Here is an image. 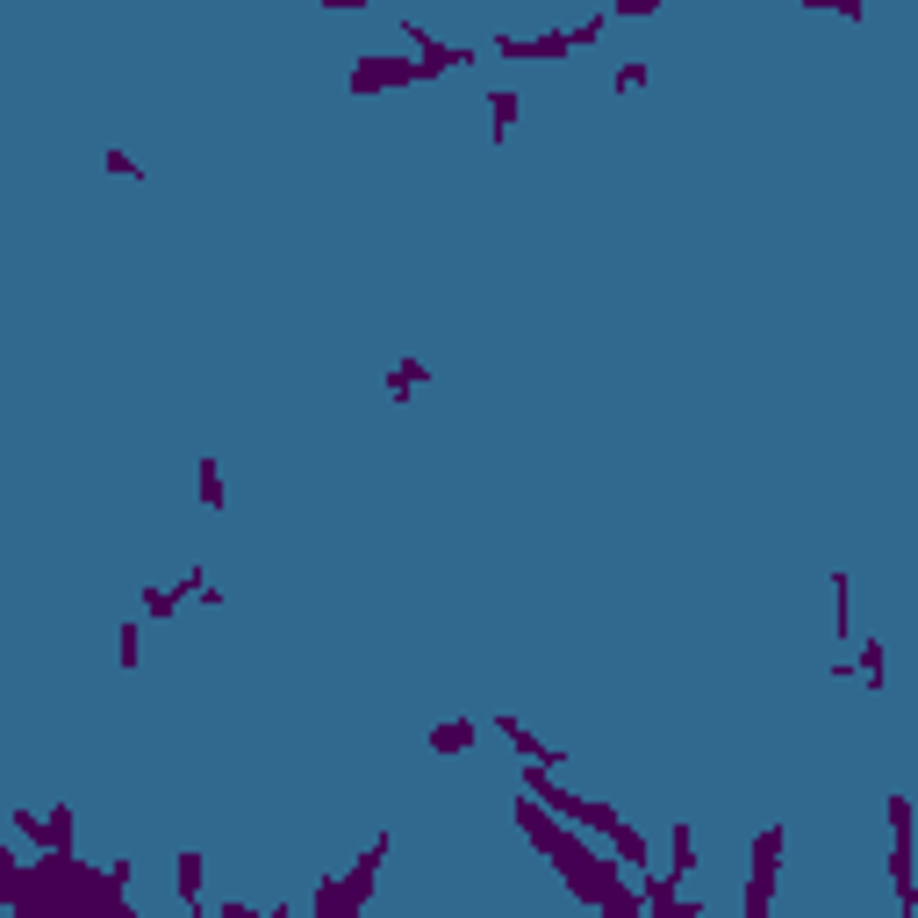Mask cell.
<instances>
[{
	"label": "cell",
	"mask_w": 918,
	"mask_h": 918,
	"mask_svg": "<svg viewBox=\"0 0 918 918\" xmlns=\"http://www.w3.org/2000/svg\"><path fill=\"white\" fill-rule=\"evenodd\" d=\"M473 732H481V725H473V717H446V725H431V754H467V746H473Z\"/></svg>",
	"instance_id": "cell-2"
},
{
	"label": "cell",
	"mask_w": 918,
	"mask_h": 918,
	"mask_svg": "<svg viewBox=\"0 0 918 918\" xmlns=\"http://www.w3.org/2000/svg\"><path fill=\"white\" fill-rule=\"evenodd\" d=\"M510 115H517V94H488V136H510Z\"/></svg>",
	"instance_id": "cell-6"
},
{
	"label": "cell",
	"mask_w": 918,
	"mask_h": 918,
	"mask_svg": "<svg viewBox=\"0 0 918 918\" xmlns=\"http://www.w3.org/2000/svg\"><path fill=\"white\" fill-rule=\"evenodd\" d=\"M646 80H653V65H646V58H632V65H618V72H610V94H639Z\"/></svg>",
	"instance_id": "cell-5"
},
{
	"label": "cell",
	"mask_w": 918,
	"mask_h": 918,
	"mask_svg": "<svg viewBox=\"0 0 918 918\" xmlns=\"http://www.w3.org/2000/svg\"><path fill=\"white\" fill-rule=\"evenodd\" d=\"M417 388H431V366L424 359H395L388 366V395H417Z\"/></svg>",
	"instance_id": "cell-3"
},
{
	"label": "cell",
	"mask_w": 918,
	"mask_h": 918,
	"mask_svg": "<svg viewBox=\"0 0 918 918\" xmlns=\"http://www.w3.org/2000/svg\"><path fill=\"white\" fill-rule=\"evenodd\" d=\"M380 86H417V58H359L351 65V94H380Z\"/></svg>",
	"instance_id": "cell-1"
},
{
	"label": "cell",
	"mask_w": 918,
	"mask_h": 918,
	"mask_svg": "<svg viewBox=\"0 0 918 918\" xmlns=\"http://www.w3.org/2000/svg\"><path fill=\"white\" fill-rule=\"evenodd\" d=\"M173 883H180V897H187V905H202V854H180V861H173Z\"/></svg>",
	"instance_id": "cell-4"
},
{
	"label": "cell",
	"mask_w": 918,
	"mask_h": 918,
	"mask_svg": "<svg viewBox=\"0 0 918 918\" xmlns=\"http://www.w3.org/2000/svg\"><path fill=\"white\" fill-rule=\"evenodd\" d=\"M136 653H144V624H122V632H115V661L136 667Z\"/></svg>",
	"instance_id": "cell-7"
},
{
	"label": "cell",
	"mask_w": 918,
	"mask_h": 918,
	"mask_svg": "<svg viewBox=\"0 0 918 918\" xmlns=\"http://www.w3.org/2000/svg\"><path fill=\"white\" fill-rule=\"evenodd\" d=\"M861 682L883 688V646H876V639H861Z\"/></svg>",
	"instance_id": "cell-9"
},
{
	"label": "cell",
	"mask_w": 918,
	"mask_h": 918,
	"mask_svg": "<svg viewBox=\"0 0 918 918\" xmlns=\"http://www.w3.org/2000/svg\"><path fill=\"white\" fill-rule=\"evenodd\" d=\"M897 918H911V911H897Z\"/></svg>",
	"instance_id": "cell-10"
},
{
	"label": "cell",
	"mask_w": 918,
	"mask_h": 918,
	"mask_svg": "<svg viewBox=\"0 0 918 918\" xmlns=\"http://www.w3.org/2000/svg\"><path fill=\"white\" fill-rule=\"evenodd\" d=\"M202 510H223V467L202 459Z\"/></svg>",
	"instance_id": "cell-8"
}]
</instances>
